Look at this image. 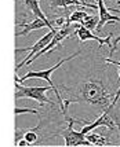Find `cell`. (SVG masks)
<instances>
[{
	"instance_id": "obj_8",
	"label": "cell",
	"mask_w": 120,
	"mask_h": 147,
	"mask_svg": "<svg viewBox=\"0 0 120 147\" xmlns=\"http://www.w3.org/2000/svg\"><path fill=\"white\" fill-rule=\"evenodd\" d=\"M97 4H98V14H100V17H98V25L95 28V32L97 33H101V30L104 29V26L105 24L108 22H120V17L117 15H112V14L109 13V10H108V7L105 6V3H104V0H97Z\"/></svg>"
},
{
	"instance_id": "obj_16",
	"label": "cell",
	"mask_w": 120,
	"mask_h": 147,
	"mask_svg": "<svg viewBox=\"0 0 120 147\" xmlns=\"http://www.w3.org/2000/svg\"><path fill=\"white\" fill-rule=\"evenodd\" d=\"M105 61H106V63L116 65V66H117V70H119V78H120V62L119 61H113V59H110V58H106ZM113 99L116 100V102H119V99H120V87H119V90H117V92H116V95H115Z\"/></svg>"
},
{
	"instance_id": "obj_6",
	"label": "cell",
	"mask_w": 120,
	"mask_h": 147,
	"mask_svg": "<svg viewBox=\"0 0 120 147\" xmlns=\"http://www.w3.org/2000/svg\"><path fill=\"white\" fill-rule=\"evenodd\" d=\"M98 127H106L109 129H116V124H115L113 118H112V115L109 113V110H104L101 113V115L95 120V121H89L84 127L82 128V132L83 135H87L89 132H93L95 128H98Z\"/></svg>"
},
{
	"instance_id": "obj_4",
	"label": "cell",
	"mask_w": 120,
	"mask_h": 147,
	"mask_svg": "<svg viewBox=\"0 0 120 147\" xmlns=\"http://www.w3.org/2000/svg\"><path fill=\"white\" fill-rule=\"evenodd\" d=\"M51 90H52L51 87H24L19 83H17V85H15V99L19 100L21 98L22 99L28 98V99L39 102L40 106H44V103H47V105H50L51 107H57L58 105H55L48 96L46 95Z\"/></svg>"
},
{
	"instance_id": "obj_14",
	"label": "cell",
	"mask_w": 120,
	"mask_h": 147,
	"mask_svg": "<svg viewBox=\"0 0 120 147\" xmlns=\"http://www.w3.org/2000/svg\"><path fill=\"white\" fill-rule=\"evenodd\" d=\"M80 25L93 32V30H95V28L98 25V17H95V15H87V17L80 22Z\"/></svg>"
},
{
	"instance_id": "obj_5",
	"label": "cell",
	"mask_w": 120,
	"mask_h": 147,
	"mask_svg": "<svg viewBox=\"0 0 120 147\" xmlns=\"http://www.w3.org/2000/svg\"><path fill=\"white\" fill-rule=\"evenodd\" d=\"M57 30H58V29L50 30V32L47 33V34H44V36L40 38L39 41H36V43H35L33 45H31V47H25V48H17V50H15V52H17V54H21V52H29V55H26L25 59H22V61H21V62L17 65L15 71H18L21 67H24V66H25V63L28 62V61H29V59H31L32 57H33V55H36V54H38L40 50H43L46 45H47L51 41V38L54 37V34L57 33Z\"/></svg>"
},
{
	"instance_id": "obj_7",
	"label": "cell",
	"mask_w": 120,
	"mask_h": 147,
	"mask_svg": "<svg viewBox=\"0 0 120 147\" xmlns=\"http://www.w3.org/2000/svg\"><path fill=\"white\" fill-rule=\"evenodd\" d=\"M73 34H77V37H79V41H80V43H84V41H87V40H95V41L100 43V47H102L104 44H108L109 47H110L112 38H113V36H115V33H110V34H108L106 37H100V36H95L94 33H91V30L86 29V28L82 26V25L77 26V29L75 30Z\"/></svg>"
},
{
	"instance_id": "obj_9",
	"label": "cell",
	"mask_w": 120,
	"mask_h": 147,
	"mask_svg": "<svg viewBox=\"0 0 120 147\" xmlns=\"http://www.w3.org/2000/svg\"><path fill=\"white\" fill-rule=\"evenodd\" d=\"M17 28H22V29H21V30H17L15 37L26 36V34H29V32H32V30H39V29H42V28H48L50 30H54V29H55L51 24H47V22H44L43 19H40V18L33 19L29 24H25V25H22V26H17Z\"/></svg>"
},
{
	"instance_id": "obj_2",
	"label": "cell",
	"mask_w": 120,
	"mask_h": 147,
	"mask_svg": "<svg viewBox=\"0 0 120 147\" xmlns=\"http://www.w3.org/2000/svg\"><path fill=\"white\" fill-rule=\"evenodd\" d=\"M82 54V50H79V51H76L75 54H72L70 57L68 58H63V59H61L59 62H58L57 65H54V66H51L50 69H44V70H31L28 71L24 77H15V83H19L22 84L24 81H26V80H29V78H42V80H46L47 83L50 84V87L52 88V91H54V94H55V96H57V100H58V106H59V111L62 110L63 107V102H62V96H61V92H59V90L57 88V85L54 84V81H52V78H51V74L54 73V71L57 70L59 66H62L63 63H66V62H69V61H72L73 58H76L77 55H80Z\"/></svg>"
},
{
	"instance_id": "obj_11",
	"label": "cell",
	"mask_w": 120,
	"mask_h": 147,
	"mask_svg": "<svg viewBox=\"0 0 120 147\" xmlns=\"http://www.w3.org/2000/svg\"><path fill=\"white\" fill-rule=\"evenodd\" d=\"M87 140L91 143V146H98V147H102V146H110L112 144V140L109 138H105L104 135H100V134H87L86 135Z\"/></svg>"
},
{
	"instance_id": "obj_10",
	"label": "cell",
	"mask_w": 120,
	"mask_h": 147,
	"mask_svg": "<svg viewBox=\"0 0 120 147\" xmlns=\"http://www.w3.org/2000/svg\"><path fill=\"white\" fill-rule=\"evenodd\" d=\"M22 6L25 7V8H28L36 18H40V19H43L44 22H47V24H51V21L47 18V15L40 8V0H22Z\"/></svg>"
},
{
	"instance_id": "obj_1",
	"label": "cell",
	"mask_w": 120,
	"mask_h": 147,
	"mask_svg": "<svg viewBox=\"0 0 120 147\" xmlns=\"http://www.w3.org/2000/svg\"><path fill=\"white\" fill-rule=\"evenodd\" d=\"M62 91L66 94L68 102L72 103H87L97 109H101V111L106 110L112 102H113V94L106 90L102 81L100 80H89L80 83L76 87H61Z\"/></svg>"
},
{
	"instance_id": "obj_15",
	"label": "cell",
	"mask_w": 120,
	"mask_h": 147,
	"mask_svg": "<svg viewBox=\"0 0 120 147\" xmlns=\"http://www.w3.org/2000/svg\"><path fill=\"white\" fill-rule=\"evenodd\" d=\"M82 8H91V10H98L97 0H77Z\"/></svg>"
},
{
	"instance_id": "obj_17",
	"label": "cell",
	"mask_w": 120,
	"mask_h": 147,
	"mask_svg": "<svg viewBox=\"0 0 120 147\" xmlns=\"http://www.w3.org/2000/svg\"><path fill=\"white\" fill-rule=\"evenodd\" d=\"M14 111H15V114H17V115L25 114V113H29V114H36V115H38L39 113H40L38 109H28V107H25V109H24V107H15V110H14Z\"/></svg>"
},
{
	"instance_id": "obj_12",
	"label": "cell",
	"mask_w": 120,
	"mask_h": 147,
	"mask_svg": "<svg viewBox=\"0 0 120 147\" xmlns=\"http://www.w3.org/2000/svg\"><path fill=\"white\" fill-rule=\"evenodd\" d=\"M50 8H57V7H62V8H68L70 6H77V8H82L80 4L77 3V0H48Z\"/></svg>"
},
{
	"instance_id": "obj_13",
	"label": "cell",
	"mask_w": 120,
	"mask_h": 147,
	"mask_svg": "<svg viewBox=\"0 0 120 147\" xmlns=\"http://www.w3.org/2000/svg\"><path fill=\"white\" fill-rule=\"evenodd\" d=\"M87 15H89V14L86 13L83 8H77V10H75V11H72L70 15L66 17V21H68L69 24H80Z\"/></svg>"
},
{
	"instance_id": "obj_18",
	"label": "cell",
	"mask_w": 120,
	"mask_h": 147,
	"mask_svg": "<svg viewBox=\"0 0 120 147\" xmlns=\"http://www.w3.org/2000/svg\"><path fill=\"white\" fill-rule=\"evenodd\" d=\"M17 146H19V147H26V146H29V143H28V142H26L25 139L22 138V139H21V140L17 143Z\"/></svg>"
},
{
	"instance_id": "obj_3",
	"label": "cell",
	"mask_w": 120,
	"mask_h": 147,
	"mask_svg": "<svg viewBox=\"0 0 120 147\" xmlns=\"http://www.w3.org/2000/svg\"><path fill=\"white\" fill-rule=\"evenodd\" d=\"M63 118H65V122H66V128L65 129H61V131H58V132H52L50 134L47 138H46V140L51 138V136H62L63 140H65V146L66 147H77V146H91V143L87 140V138H86V135H83L82 132H76L75 129H73V125H75L76 122H80L79 121V118H72L69 114L63 115Z\"/></svg>"
}]
</instances>
